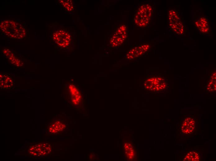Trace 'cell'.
I'll use <instances>...</instances> for the list:
<instances>
[{
    "instance_id": "6da1fadb",
    "label": "cell",
    "mask_w": 216,
    "mask_h": 161,
    "mask_svg": "<svg viewBox=\"0 0 216 161\" xmlns=\"http://www.w3.org/2000/svg\"><path fill=\"white\" fill-rule=\"evenodd\" d=\"M2 32L7 36L14 39H21L26 35L25 28L20 23L10 20L2 21L0 24Z\"/></svg>"
},
{
    "instance_id": "7a4b0ae2",
    "label": "cell",
    "mask_w": 216,
    "mask_h": 161,
    "mask_svg": "<svg viewBox=\"0 0 216 161\" xmlns=\"http://www.w3.org/2000/svg\"><path fill=\"white\" fill-rule=\"evenodd\" d=\"M152 9L148 4H144L138 8L134 18L135 24L141 27L147 26L149 24L152 14Z\"/></svg>"
},
{
    "instance_id": "3957f363",
    "label": "cell",
    "mask_w": 216,
    "mask_h": 161,
    "mask_svg": "<svg viewBox=\"0 0 216 161\" xmlns=\"http://www.w3.org/2000/svg\"><path fill=\"white\" fill-rule=\"evenodd\" d=\"M197 122L196 119L191 115H187L182 118L180 124L181 133L185 137L193 135L197 130Z\"/></svg>"
},
{
    "instance_id": "277c9868",
    "label": "cell",
    "mask_w": 216,
    "mask_h": 161,
    "mask_svg": "<svg viewBox=\"0 0 216 161\" xmlns=\"http://www.w3.org/2000/svg\"><path fill=\"white\" fill-rule=\"evenodd\" d=\"M144 85L148 90L156 92L165 90L167 88V84L165 78L155 76L147 79L144 83Z\"/></svg>"
},
{
    "instance_id": "5b68a950",
    "label": "cell",
    "mask_w": 216,
    "mask_h": 161,
    "mask_svg": "<svg viewBox=\"0 0 216 161\" xmlns=\"http://www.w3.org/2000/svg\"><path fill=\"white\" fill-rule=\"evenodd\" d=\"M169 18L170 28L176 34L180 35L183 34L184 26L177 11L173 10H169Z\"/></svg>"
},
{
    "instance_id": "8992f818",
    "label": "cell",
    "mask_w": 216,
    "mask_h": 161,
    "mask_svg": "<svg viewBox=\"0 0 216 161\" xmlns=\"http://www.w3.org/2000/svg\"><path fill=\"white\" fill-rule=\"evenodd\" d=\"M51 145L48 143H40L31 146L28 150L29 154L34 157L45 156L52 152Z\"/></svg>"
},
{
    "instance_id": "52a82bcc",
    "label": "cell",
    "mask_w": 216,
    "mask_h": 161,
    "mask_svg": "<svg viewBox=\"0 0 216 161\" xmlns=\"http://www.w3.org/2000/svg\"><path fill=\"white\" fill-rule=\"evenodd\" d=\"M118 35L114 34L112 40H110L113 45L112 46H117L123 43L127 37V28L124 25H121L117 30Z\"/></svg>"
},
{
    "instance_id": "ba28073f",
    "label": "cell",
    "mask_w": 216,
    "mask_h": 161,
    "mask_svg": "<svg viewBox=\"0 0 216 161\" xmlns=\"http://www.w3.org/2000/svg\"><path fill=\"white\" fill-rule=\"evenodd\" d=\"M194 24L198 30L202 34H206L209 31V24L207 18L205 16H199L195 21Z\"/></svg>"
},
{
    "instance_id": "9c48e42d",
    "label": "cell",
    "mask_w": 216,
    "mask_h": 161,
    "mask_svg": "<svg viewBox=\"0 0 216 161\" xmlns=\"http://www.w3.org/2000/svg\"><path fill=\"white\" fill-rule=\"evenodd\" d=\"M202 156L200 153L196 150H188L183 155L182 160L183 161H200Z\"/></svg>"
},
{
    "instance_id": "30bf717a",
    "label": "cell",
    "mask_w": 216,
    "mask_h": 161,
    "mask_svg": "<svg viewBox=\"0 0 216 161\" xmlns=\"http://www.w3.org/2000/svg\"><path fill=\"white\" fill-rule=\"evenodd\" d=\"M150 46L148 44H145L132 49L127 54L128 58H133V56L136 57L142 55L149 49Z\"/></svg>"
},
{
    "instance_id": "8fae6325",
    "label": "cell",
    "mask_w": 216,
    "mask_h": 161,
    "mask_svg": "<svg viewBox=\"0 0 216 161\" xmlns=\"http://www.w3.org/2000/svg\"><path fill=\"white\" fill-rule=\"evenodd\" d=\"M72 102L74 105H78L80 102L81 96L79 91L74 85H70L69 87Z\"/></svg>"
},
{
    "instance_id": "7c38bea8",
    "label": "cell",
    "mask_w": 216,
    "mask_h": 161,
    "mask_svg": "<svg viewBox=\"0 0 216 161\" xmlns=\"http://www.w3.org/2000/svg\"><path fill=\"white\" fill-rule=\"evenodd\" d=\"M2 52L12 64L17 67L21 66L23 65V63L19 59L16 58L9 49H5L2 50Z\"/></svg>"
},
{
    "instance_id": "4fadbf2b",
    "label": "cell",
    "mask_w": 216,
    "mask_h": 161,
    "mask_svg": "<svg viewBox=\"0 0 216 161\" xmlns=\"http://www.w3.org/2000/svg\"><path fill=\"white\" fill-rule=\"evenodd\" d=\"M66 125L60 121H57L49 127V132L52 133H56L63 131L66 128Z\"/></svg>"
},
{
    "instance_id": "5bb4252c",
    "label": "cell",
    "mask_w": 216,
    "mask_h": 161,
    "mask_svg": "<svg viewBox=\"0 0 216 161\" xmlns=\"http://www.w3.org/2000/svg\"><path fill=\"white\" fill-rule=\"evenodd\" d=\"M0 86L5 89H9L12 87L13 82L9 76L6 75H0Z\"/></svg>"
},
{
    "instance_id": "9a60e30c",
    "label": "cell",
    "mask_w": 216,
    "mask_h": 161,
    "mask_svg": "<svg viewBox=\"0 0 216 161\" xmlns=\"http://www.w3.org/2000/svg\"><path fill=\"white\" fill-rule=\"evenodd\" d=\"M207 89L211 93H214L216 91V72H214L209 82Z\"/></svg>"
},
{
    "instance_id": "2e32d148",
    "label": "cell",
    "mask_w": 216,
    "mask_h": 161,
    "mask_svg": "<svg viewBox=\"0 0 216 161\" xmlns=\"http://www.w3.org/2000/svg\"><path fill=\"white\" fill-rule=\"evenodd\" d=\"M71 10H72V9H70V11H71Z\"/></svg>"
}]
</instances>
